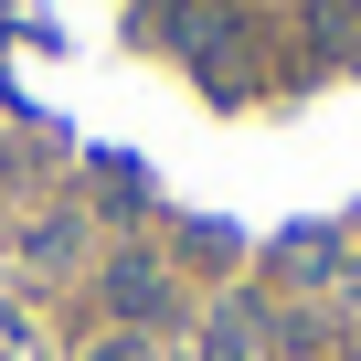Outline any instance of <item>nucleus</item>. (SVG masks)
Segmentation results:
<instances>
[{
  "label": "nucleus",
  "instance_id": "nucleus-3",
  "mask_svg": "<svg viewBox=\"0 0 361 361\" xmlns=\"http://www.w3.org/2000/svg\"><path fill=\"white\" fill-rule=\"evenodd\" d=\"M106 298H117L128 319H149V308H159V266H149V255H128V266L106 276Z\"/></svg>",
  "mask_w": 361,
  "mask_h": 361
},
{
  "label": "nucleus",
  "instance_id": "nucleus-5",
  "mask_svg": "<svg viewBox=\"0 0 361 361\" xmlns=\"http://www.w3.org/2000/svg\"><path fill=\"white\" fill-rule=\"evenodd\" d=\"M329 308H350V319H361V255L340 266V287H329Z\"/></svg>",
  "mask_w": 361,
  "mask_h": 361
},
{
  "label": "nucleus",
  "instance_id": "nucleus-4",
  "mask_svg": "<svg viewBox=\"0 0 361 361\" xmlns=\"http://www.w3.org/2000/svg\"><path fill=\"white\" fill-rule=\"evenodd\" d=\"M85 361H159V350H149V340H138V329H128V340H96V350H85Z\"/></svg>",
  "mask_w": 361,
  "mask_h": 361
},
{
  "label": "nucleus",
  "instance_id": "nucleus-1",
  "mask_svg": "<svg viewBox=\"0 0 361 361\" xmlns=\"http://www.w3.org/2000/svg\"><path fill=\"white\" fill-rule=\"evenodd\" d=\"M340 266H350V245H340L329 224H308V234L276 245V276H287V287H340Z\"/></svg>",
  "mask_w": 361,
  "mask_h": 361
},
{
  "label": "nucleus",
  "instance_id": "nucleus-2",
  "mask_svg": "<svg viewBox=\"0 0 361 361\" xmlns=\"http://www.w3.org/2000/svg\"><path fill=\"white\" fill-rule=\"evenodd\" d=\"M202 361H266V329H255V308H224V319H213V340H202Z\"/></svg>",
  "mask_w": 361,
  "mask_h": 361
}]
</instances>
